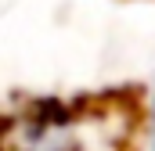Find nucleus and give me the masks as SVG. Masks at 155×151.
<instances>
[{
    "label": "nucleus",
    "mask_w": 155,
    "mask_h": 151,
    "mask_svg": "<svg viewBox=\"0 0 155 151\" xmlns=\"http://www.w3.org/2000/svg\"><path fill=\"white\" fill-rule=\"evenodd\" d=\"M141 151H155V83L144 97V119H141Z\"/></svg>",
    "instance_id": "1"
}]
</instances>
